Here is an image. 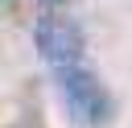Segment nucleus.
I'll return each mask as SVG.
<instances>
[{"label":"nucleus","mask_w":132,"mask_h":128,"mask_svg":"<svg viewBox=\"0 0 132 128\" xmlns=\"http://www.w3.org/2000/svg\"><path fill=\"white\" fill-rule=\"evenodd\" d=\"M54 83H58V95L70 111L74 124H87V128H99L111 120L116 103L107 95V87L95 78V70L78 58V62H66V66H54Z\"/></svg>","instance_id":"obj_1"},{"label":"nucleus","mask_w":132,"mask_h":128,"mask_svg":"<svg viewBox=\"0 0 132 128\" xmlns=\"http://www.w3.org/2000/svg\"><path fill=\"white\" fill-rule=\"evenodd\" d=\"M33 41H37V54L45 58L50 70H54V66H66V62H78V58H82V45H87L78 21L66 17V12H58V8H50V12L37 17Z\"/></svg>","instance_id":"obj_2"}]
</instances>
